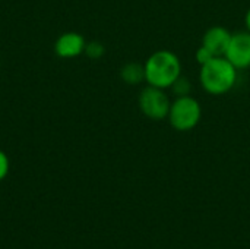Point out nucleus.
Wrapping results in <instances>:
<instances>
[{"label": "nucleus", "mask_w": 250, "mask_h": 249, "mask_svg": "<svg viewBox=\"0 0 250 249\" xmlns=\"http://www.w3.org/2000/svg\"><path fill=\"white\" fill-rule=\"evenodd\" d=\"M226 59L237 69L250 68V32L242 31L231 34L229 48L226 51Z\"/></svg>", "instance_id": "5"}, {"label": "nucleus", "mask_w": 250, "mask_h": 249, "mask_svg": "<svg viewBox=\"0 0 250 249\" xmlns=\"http://www.w3.org/2000/svg\"><path fill=\"white\" fill-rule=\"evenodd\" d=\"M202 117V107L196 98L192 95L176 97L171 101L170 112H168V122L173 129L179 132H189L198 126Z\"/></svg>", "instance_id": "3"}, {"label": "nucleus", "mask_w": 250, "mask_h": 249, "mask_svg": "<svg viewBox=\"0 0 250 249\" xmlns=\"http://www.w3.org/2000/svg\"><path fill=\"white\" fill-rule=\"evenodd\" d=\"M212 57H215L208 48H205L204 45H201L198 50H196V62L202 66V65H205L207 62H209Z\"/></svg>", "instance_id": "12"}, {"label": "nucleus", "mask_w": 250, "mask_h": 249, "mask_svg": "<svg viewBox=\"0 0 250 249\" xmlns=\"http://www.w3.org/2000/svg\"><path fill=\"white\" fill-rule=\"evenodd\" d=\"M145 82L151 87L170 90L182 75V62L170 50H157L145 62Z\"/></svg>", "instance_id": "1"}, {"label": "nucleus", "mask_w": 250, "mask_h": 249, "mask_svg": "<svg viewBox=\"0 0 250 249\" xmlns=\"http://www.w3.org/2000/svg\"><path fill=\"white\" fill-rule=\"evenodd\" d=\"M237 69L226 59V56H215L201 66L199 82L202 88L211 95H224L230 92L237 82Z\"/></svg>", "instance_id": "2"}, {"label": "nucleus", "mask_w": 250, "mask_h": 249, "mask_svg": "<svg viewBox=\"0 0 250 249\" xmlns=\"http://www.w3.org/2000/svg\"><path fill=\"white\" fill-rule=\"evenodd\" d=\"M138 104H139L141 112L148 119L160 122V120L167 119L170 106H171V100L167 95L166 90L146 85L139 94Z\"/></svg>", "instance_id": "4"}, {"label": "nucleus", "mask_w": 250, "mask_h": 249, "mask_svg": "<svg viewBox=\"0 0 250 249\" xmlns=\"http://www.w3.org/2000/svg\"><path fill=\"white\" fill-rule=\"evenodd\" d=\"M231 40V32L221 26V25H214L208 28L202 37V45L208 48L214 56H224L229 44Z\"/></svg>", "instance_id": "7"}, {"label": "nucleus", "mask_w": 250, "mask_h": 249, "mask_svg": "<svg viewBox=\"0 0 250 249\" xmlns=\"http://www.w3.org/2000/svg\"><path fill=\"white\" fill-rule=\"evenodd\" d=\"M105 53V48L101 43L98 41H91V43H86V47H85V54L89 57V59H100L103 57V54Z\"/></svg>", "instance_id": "10"}, {"label": "nucleus", "mask_w": 250, "mask_h": 249, "mask_svg": "<svg viewBox=\"0 0 250 249\" xmlns=\"http://www.w3.org/2000/svg\"><path fill=\"white\" fill-rule=\"evenodd\" d=\"M173 91V94L176 97H185V95H190V91H192V82L186 78V76H179L176 79V82L171 85L170 88Z\"/></svg>", "instance_id": "9"}, {"label": "nucleus", "mask_w": 250, "mask_h": 249, "mask_svg": "<svg viewBox=\"0 0 250 249\" xmlns=\"http://www.w3.org/2000/svg\"><path fill=\"white\" fill-rule=\"evenodd\" d=\"M245 23H246V29L250 32V9L246 12V16H245Z\"/></svg>", "instance_id": "13"}, {"label": "nucleus", "mask_w": 250, "mask_h": 249, "mask_svg": "<svg viewBox=\"0 0 250 249\" xmlns=\"http://www.w3.org/2000/svg\"><path fill=\"white\" fill-rule=\"evenodd\" d=\"M120 78L127 85H139L145 81V68L136 62L126 63L120 69Z\"/></svg>", "instance_id": "8"}, {"label": "nucleus", "mask_w": 250, "mask_h": 249, "mask_svg": "<svg viewBox=\"0 0 250 249\" xmlns=\"http://www.w3.org/2000/svg\"><path fill=\"white\" fill-rule=\"evenodd\" d=\"M9 170H10V160L7 154L3 150H0V182H3L7 178Z\"/></svg>", "instance_id": "11"}, {"label": "nucleus", "mask_w": 250, "mask_h": 249, "mask_svg": "<svg viewBox=\"0 0 250 249\" xmlns=\"http://www.w3.org/2000/svg\"><path fill=\"white\" fill-rule=\"evenodd\" d=\"M86 41L79 32H64L54 43V53L62 59H73L85 53Z\"/></svg>", "instance_id": "6"}]
</instances>
